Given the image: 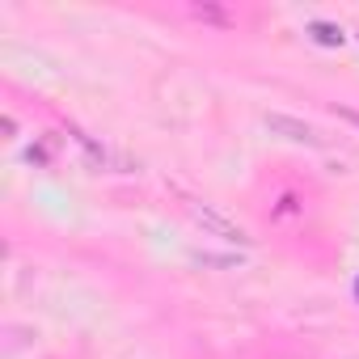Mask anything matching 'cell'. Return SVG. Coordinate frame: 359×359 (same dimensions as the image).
I'll return each instance as SVG.
<instances>
[{
	"label": "cell",
	"instance_id": "cell-5",
	"mask_svg": "<svg viewBox=\"0 0 359 359\" xmlns=\"http://www.w3.org/2000/svg\"><path fill=\"white\" fill-rule=\"evenodd\" d=\"M355 296H359V279H355Z\"/></svg>",
	"mask_w": 359,
	"mask_h": 359
},
{
	"label": "cell",
	"instance_id": "cell-3",
	"mask_svg": "<svg viewBox=\"0 0 359 359\" xmlns=\"http://www.w3.org/2000/svg\"><path fill=\"white\" fill-rule=\"evenodd\" d=\"M313 34H317V43H325V47L342 43V30H338V26H325V22H313Z\"/></svg>",
	"mask_w": 359,
	"mask_h": 359
},
{
	"label": "cell",
	"instance_id": "cell-1",
	"mask_svg": "<svg viewBox=\"0 0 359 359\" xmlns=\"http://www.w3.org/2000/svg\"><path fill=\"white\" fill-rule=\"evenodd\" d=\"M187 212L195 216V224H199L203 233H212V237H220V241H233V245H250V233H245L237 220L220 216L216 208H208V203H187Z\"/></svg>",
	"mask_w": 359,
	"mask_h": 359
},
{
	"label": "cell",
	"instance_id": "cell-2",
	"mask_svg": "<svg viewBox=\"0 0 359 359\" xmlns=\"http://www.w3.org/2000/svg\"><path fill=\"white\" fill-rule=\"evenodd\" d=\"M266 127H271L275 135H283V140H292V144H309V148H325V140L317 135V127H309V123H300V118H292V114H266Z\"/></svg>",
	"mask_w": 359,
	"mask_h": 359
},
{
	"label": "cell",
	"instance_id": "cell-4",
	"mask_svg": "<svg viewBox=\"0 0 359 359\" xmlns=\"http://www.w3.org/2000/svg\"><path fill=\"white\" fill-rule=\"evenodd\" d=\"M338 114H342L346 123H355V127H359V110H338Z\"/></svg>",
	"mask_w": 359,
	"mask_h": 359
}]
</instances>
